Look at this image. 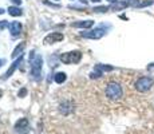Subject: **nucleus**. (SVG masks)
I'll use <instances>...</instances> for the list:
<instances>
[{
  "mask_svg": "<svg viewBox=\"0 0 154 134\" xmlns=\"http://www.w3.org/2000/svg\"><path fill=\"white\" fill-rule=\"evenodd\" d=\"M29 63H31V75L34 79H40V73H42V64L43 59L40 55H36L35 51H31L29 55Z\"/></svg>",
  "mask_w": 154,
  "mask_h": 134,
  "instance_id": "f257e3e1",
  "label": "nucleus"
},
{
  "mask_svg": "<svg viewBox=\"0 0 154 134\" xmlns=\"http://www.w3.org/2000/svg\"><path fill=\"white\" fill-rule=\"evenodd\" d=\"M105 94H106V97H107L109 99L118 101V99L122 98L123 90H122V87H121V85H118V83H115V82H111V83H109V85L106 86Z\"/></svg>",
  "mask_w": 154,
  "mask_h": 134,
  "instance_id": "f03ea898",
  "label": "nucleus"
},
{
  "mask_svg": "<svg viewBox=\"0 0 154 134\" xmlns=\"http://www.w3.org/2000/svg\"><path fill=\"white\" fill-rule=\"evenodd\" d=\"M153 79L150 76H141L140 79L135 82V89H137L140 93H146L152 89L153 86Z\"/></svg>",
  "mask_w": 154,
  "mask_h": 134,
  "instance_id": "7ed1b4c3",
  "label": "nucleus"
},
{
  "mask_svg": "<svg viewBox=\"0 0 154 134\" xmlns=\"http://www.w3.org/2000/svg\"><path fill=\"white\" fill-rule=\"evenodd\" d=\"M82 58L81 51H71V52H66L60 55V61L66 64H71V63H78Z\"/></svg>",
  "mask_w": 154,
  "mask_h": 134,
  "instance_id": "20e7f679",
  "label": "nucleus"
},
{
  "mask_svg": "<svg viewBox=\"0 0 154 134\" xmlns=\"http://www.w3.org/2000/svg\"><path fill=\"white\" fill-rule=\"evenodd\" d=\"M14 129H15V132L19 134H28L29 133V121L27 118H20L19 121H16Z\"/></svg>",
  "mask_w": 154,
  "mask_h": 134,
  "instance_id": "39448f33",
  "label": "nucleus"
},
{
  "mask_svg": "<svg viewBox=\"0 0 154 134\" xmlns=\"http://www.w3.org/2000/svg\"><path fill=\"white\" fill-rule=\"evenodd\" d=\"M114 70V67H111V66H105V64H97L95 67H94V70H93V73H91V78L93 79H97V78H99V76H102L103 75V73L105 71H112Z\"/></svg>",
  "mask_w": 154,
  "mask_h": 134,
  "instance_id": "423d86ee",
  "label": "nucleus"
},
{
  "mask_svg": "<svg viewBox=\"0 0 154 134\" xmlns=\"http://www.w3.org/2000/svg\"><path fill=\"white\" fill-rule=\"evenodd\" d=\"M105 34H106V31L103 28H95V30H93V31L82 32V36L88 38V39H100Z\"/></svg>",
  "mask_w": 154,
  "mask_h": 134,
  "instance_id": "0eeeda50",
  "label": "nucleus"
},
{
  "mask_svg": "<svg viewBox=\"0 0 154 134\" xmlns=\"http://www.w3.org/2000/svg\"><path fill=\"white\" fill-rule=\"evenodd\" d=\"M60 40H63V35H62L60 32H51L50 35H47V36L44 38L43 43L52 44V43H55V42H60Z\"/></svg>",
  "mask_w": 154,
  "mask_h": 134,
  "instance_id": "6e6552de",
  "label": "nucleus"
},
{
  "mask_svg": "<svg viewBox=\"0 0 154 134\" xmlns=\"http://www.w3.org/2000/svg\"><path fill=\"white\" fill-rule=\"evenodd\" d=\"M22 62H23V56L20 55V56H19V59H16V61H15L14 63L11 64V67H10V68H8V70H7V73H5L4 78H10V76L12 75V73H14V71L16 70V68L19 67L20 64H22Z\"/></svg>",
  "mask_w": 154,
  "mask_h": 134,
  "instance_id": "1a4fd4ad",
  "label": "nucleus"
},
{
  "mask_svg": "<svg viewBox=\"0 0 154 134\" xmlns=\"http://www.w3.org/2000/svg\"><path fill=\"white\" fill-rule=\"evenodd\" d=\"M60 113L63 115H69L71 111L74 110V107H72V102H70V101H66V102H63L60 105Z\"/></svg>",
  "mask_w": 154,
  "mask_h": 134,
  "instance_id": "9d476101",
  "label": "nucleus"
},
{
  "mask_svg": "<svg viewBox=\"0 0 154 134\" xmlns=\"http://www.w3.org/2000/svg\"><path fill=\"white\" fill-rule=\"evenodd\" d=\"M10 31L12 36H17L20 34V31H22V24L19 22H12L10 24Z\"/></svg>",
  "mask_w": 154,
  "mask_h": 134,
  "instance_id": "9b49d317",
  "label": "nucleus"
},
{
  "mask_svg": "<svg viewBox=\"0 0 154 134\" xmlns=\"http://www.w3.org/2000/svg\"><path fill=\"white\" fill-rule=\"evenodd\" d=\"M127 5H129L127 2H114V4H111L109 8L112 11H121V10H123V8H126Z\"/></svg>",
  "mask_w": 154,
  "mask_h": 134,
  "instance_id": "f8f14e48",
  "label": "nucleus"
},
{
  "mask_svg": "<svg viewBox=\"0 0 154 134\" xmlns=\"http://www.w3.org/2000/svg\"><path fill=\"white\" fill-rule=\"evenodd\" d=\"M74 27H78V28H90V27L94 26L93 20H85V22H75L72 23Z\"/></svg>",
  "mask_w": 154,
  "mask_h": 134,
  "instance_id": "ddd939ff",
  "label": "nucleus"
},
{
  "mask_svg": "<svg viewBox=\"0 0 154 134\" xmlns=\"http://www.w3.org/2000/svg\"><path fill=\"white\" fill-rule=\"evenodd\" d=\"M55 82L58 83V85H62V83H64L66 82V79H67V76H66V74L64 73H58V74H55Z\"/></svg>",
  "mask_w": 154,
  "mask_h": 134,
  "instance_id": "4468645a",
  "label": "nucleus"
},
{
  "mask_svg": "<svg viewBox=\"0 0 154 134\" xmlns=\"http://www.w3.org/2000/svg\"><path fill=\"white\" fill-rule=\"evenodd\" d=\"M24 47H26V43H20L19 46H17L16 48L14 50V52H12V58H16V56L22 55V52H23V50H24Z\"/></svg>",
  "mask_w": 154,
  "mask_h": 134,
  "instance_id": "2eb2a0df",
  "label": "nucleus"
},
{
  "mask_svg": "<svg viewBox=\"0 0 154 134\" xmlns=\"http://www.w3.org/2000/svg\"><path fill=\"white\" fill-rule=\"evenodd\" d=\"M8 14H10L11 16H20L23 12H22V10L17 7H8Z\"/></svg>",
  "mask_w": 154,
  "mask_h": 134,
  "instance_id": "dca6fc26",
  "label": "nucleus"
},
{
  "mask_svg": "<svg viewBox=\"0 0 154 134\" xmlns=\"http://www.w3.org/2000/svg\"><path fill=\"white\" fill-rule=\"evenodd\" d=\"M107 10H110L109 7H95L93 11H95V12H106Z\"/></svg>",
  "mask_w": 154,
  "mask_h": 134,
  "instance_id": "f3484780",
  "label": "nucleus"
},
{
  "mask_svg": "<svg viewBox=\"0 0 154 134\" xmlns=\"http://www.w3.org/2000/svg\"><path fill=\"white\" fill-rule=\"evenodd\" d=\"M26 94H27V89H26V87H23L22 90L19 91V94H17V95H19L20 98H23V97H26Z\"/></svg>",
  "mask_w": 154,
  "mask_h": 134,
  "instance_id": "a211bd4d",
  "label": "nucleus"
},
{
  "mask_svg": "<svg viewBox=\"0 0 154 134\" xmlns=\"http://www.w3.org/2000/svg\"><path fill=\"white\" fill-rule=\"evenodd\" d=\"M5 27H10V24H8V22H5V20H3V22H0V28H5Z\"/></svg>",
  "mask_w": 154,
  "mask_h": 134,
  "instance_id": "6ab92c4d",
  "label": "nucleus"
},
{
  "mask_svg": "<svg viewBox=\"0 0 154 134\" xmlns=\"http://www.w3.org/2000/svg\"><path fill=\"white\" fill-rule=\"evenodd\" d=\"M12 3H15V4H17V5H20L22 4V0H11Z\"/></svg>",
  "mask_w": 154,
  "mask_h": 134,
  "instance_id": "aec40b11",
  "label": "nucleus"
},
{
  "mask_svg": "<svg viewBox=\"0 0 154 134\" xmlns=\"http://www.w3.org/2000/svg\"><path fill=\"white\" fill-rule=\"evenodd\" d=\"M2 14H4V10H3V8H0V15Z\"/></svg>",
  "mask_w": 154,
  "mask_h": 134,
  "instance_id": "412c9836",
  "label": "nucleus"
},
{
  "mask_svg": "<svg viewBox=\"0 0 154 134\" xmlns=\"http://www.w3.org/2000/svg\"><path fill=\"white\" fill-rule=\"evenodd\" d=\"M91 2H94V3H98V2H99V0H91Z\"/></svg>",
  "mask_w": 154,
  "mask_h": 134,
  "instance_id": "4be33fe9",
  "label": "nucleus"
},
{
  "mask_svg": "<svg viewBox=\"0 0 154 134\" xmlns=\"http://www.w3.org/2000/svg\"><path fill=\"white\" fill-rule=\"evenodd\" d=\"M109 2H111V3H114V2H118V0H109Z\"/></svg>",
  "mask_w": 154,
  "mask_h": 134,
  "instance_id": "5701e85b",
  "label": "nucleus"
},
{
  "mask_svg": "<svg viewBox=\"0 0 154 134\" xmlns=\"http://www.w3.org/2000/svg\"><path fill=\"white\" fill-rule=\"evenodd\" d=\"M2 95H3V91H2V90H0V98H2Z\"/></svg>",
  "mask_w": 154,
  "mask_h": 134,
  "instance_id": "b1692460",
  "label": "nucleus"
},
{
  "mask_svg": "<svg viewBox=\"0 0 154 134\" xmlns=\"http://www.w3.org/2000/svg\"><path fill=\"white\" fill-rule=\"evenodd\" d=\"M0 66H2V61H0Z\"/></svg>",
  "mask_w": 154,
  "mask_h": 134,
  "instance_id": "393cba45",
  "label": "nucleus"
}]
</instances>
